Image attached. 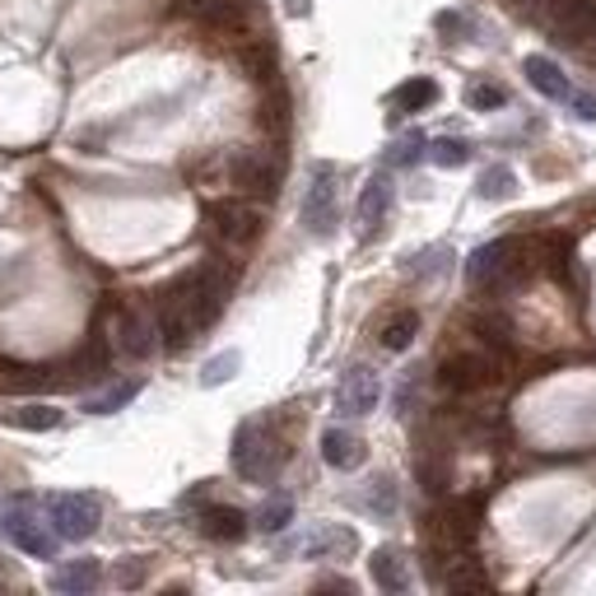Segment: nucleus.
I'll return each mask as SVG.
<instances>
[{"label": "nucleus", "instance_id": "31", "mask_svg": "<svg viewBox=\"0 0 596 596\" xmlns=\"http://www.w3.org/2000/svg\"><path fill=\"white\" fill-rule=\"evenodd\" d=\"M238 363H242L238 349H224V355H215V359L201 368V382H205V388H219V382H229L238 373Z\"/></svg>", "mask_w": 596, "mask_h": 596}, {"label": "nucleus", "instance_id": "23", "mask_svg": "<svg viewBox=\"0 0 596 596\" xmlns=\"http://www.w3.org/2000/svg\"><path fill=\"white\" fill-rule=\"evenodd\" d=\"M476 336H480V345H485L494 359L513 355V322L499 318V312H485V318H476Z\"/></svg>", "mask_w": 596, "mask_h": 596}, {"label": "nucleus", "instance_id": "20", "mask_svg": "<svg viewBox=\"0 0 596 596\" xmlns=\"http://www.w3.org/2000/svg\"><path fill=\"white\" fill-rule=\"evenodd\" d=\"M527 80H532V90L536 94H546V98H555V103H569V94H573V84L559 75V65L550 61V57H527Z\"/></svg>", "mask_w": 596, "mask_h": 596}, {"label": "nucleus", "instance_id": "13", "mask_svg": "<svg viewBox=\"0 0 596 596\" xmlns=\"http://www.w3.org/2000/svg\"><path fill=\"white\" fill-rule=\"evenodd\" d=\"M303 224L312 238H326L331 229H336V187H331V168L318 172V182L308 187L303 196Z\"/></svg>", "mask_w": 596, "mask_h": 596}, {"label": "nucleus", "instance_id": "11", "mask_svg": "<svg viewBox=\"0 0 596 596\" xmlns=\"http://www.w3.org/2000/svg\"><path fill=\"white\" fill-rule=\"evenodd\" d=\"M5 536H10L24 555H33V559H51V555H57V540L43 532V522L33 517L24 503H10V508H5Z\"/></svg>", "mask_w": 596, "mask_h": 596}, {"label": "nucleus", "instance_id": "33", "mask_svg": "<svg viewBox=\"0 0 596 596\" xmlns=\"http://www.w3.org/2000/svg\"><path fill=\"white\" fill-rule=\"evenodd\" d=\"M466 103L476 112H494V108H503V103H508V90H503V84H470Z\"/></svg>", "mask_w": 596, "mask_h": 596}, {"label": "nucleus", "instance_id": "37", "mask_svg": "<svg viewBox=\"0 0 596 596\" xmlns=\"http://www.w3.org/2000/svg\"><path fill=\"white\" fill-rule=\"evenodd\" d=\"M569 108H573L577 117L596 121V98H592V94H583V90H573V94H569Z\"/></svg>", "mask_w": 596, "mask_h": 596}, {"label": "nucleus", "instance_id": "25", "mask_svg": "<svg viewBox=\"0 0 596 596\" xmlns=\"http://www.w3.org/2000/svg\"><path fill=\"white\" fill-rule=\"evenodd\" d=\"M5 425L28 429V433H47L61 425V410L57 406H20V410H5Z\"/></svg>", "mask_w": 596, "mask_h": 596}, {"label": "nucleus", "instance_id": "16", "mask_svg": "<svg viewBox=\"0 0 596 596\" xmlns=\"http://www.w3.org/2000/svg\"><path fill=\"white\" fill-rule=\"evenodd\" d=\"M363 457H368L363 438H355L349 429H326V433H322V462H326V466H336V470H359Z\"/></svg>", "mask_w": 596, "mask_h": 596}, {"label": "nucleus", "instance_id": "29", "mask_svg": "<svg viewBox=\"0 0 596 596\" xmlns=\"http://www.w3.org/2000/svg\"><path fill=\"white\" fill-rule=\"evenodd\" d=\"M429 159L438 164V168H462L466 159H470V145H466V140H433V145H429Z\"/></svg>", "mask_w": 596, "mask_h": 596}, {"label": "nucleus", "instance_id": "6", "mask_svg": "<svg viewBox=\"0 0 596 596\" xmlns=\"http://www.w3.org/2000/svg\"><path fill=\"white\" fill-rule=\"evenodd\" d=\"M47 513H51V532L61 540H90L103 522V508L94 494H57L47 499Z\"/></svg>", "mask_w": 596, "mask_h": 596}, {"label": "nucleus", "instance_id": "17", "mask_svg": "<svg viewBox=\"0 0 596 596\" xmlns=\"http://www.w3.org/2000/svg\"><path fill=\"white\" fill-rule=\"evenodd\" d=\"M98 577H103L98 559H65V564L51 573V587L65 592V596H84V592L98 587Z\"/></svg>", "mask_w": 596, "mask_h": 596}, {"label": "nucleus", "instance_id": "3", "mask_svg": "<svg viewBox=\"0 0 596 596\" xmlns=\"http://www.w3.org/2000/svg\"><path fill=\"white\" fill-rule=\"evenodd\" d=\"M285 462H289V448L279 443L271 419H248V425H238V433H234V470L248 485H271Z\"/></svg>", "mask_w": 596, "mask_h": 596}, {"label": "nucleus", "instance_id": "24", "mask_svg": "<svg viewBox=\"0 0 596 596\" xmlns=\"http://www.w3.org/2000/svg\"><path fill=\"white\" fill-rule=\"evenodd\" d=\"M355 546H359V536L349 532V527H322L318 536L303 540V555H312V559H331V555H349Z\"/></svg>", "mask_w": 596, "mask_h": 596}, {"label": "nucleus", "instance_id": "4", "mask_svg": "<svg viewBox=\"0 0 596 596\" xmlns=\"http://www.w3.org/2000/svg\"><path fill=\"white\" fill-rule=\"evenodd\" d=\"M205 229L219 242H229V248H248V242L261 238V210L248 205V201H238V196L210 201L205 205Z\"/></svg>", "mask_w": 596, "mask_h": 596}, {"label": "nucleus", "instance_id": "34", "mask_svg": "<svg viewBox=\"0 0 596 596\" xmlns=\"http://www.w3.org/2000/svg\"><path fill=\"white\" fill-rule=\"evenodd\" d=\"M425 150H429L425 135H406V140H396V145H392V164L396 168H410L415 159H425Z\"/></svg>", "mask_w": 596, "mask_h": 596}, {"label": "nucleus", "instance_id": "10", "mask_svg": "<svg viewBox=\"0 0 596 596\" xmlns=\"http://www.w3.org/2000/svg\"><path fill=\"white\" fill-rule=\"evenodd\" d=\"M378 396H382V382L378 373L368 363H355L349 373L341 378V388H336V410L349 415V419H359V415H373L378 406Z\"/></svg>", "mask_w": 596, "mask_h": 596}, {"label": "nucleus", "instance_id": "28", "mask_svg": "<svg viewBox=\"0 0 596 596\" xmlns=\"http://www.w3.org/2000/svg\"><path fill=\"white\" fill-rule=\"evenodd\" d=\"M289 517H294V503H289L285 494H275V499L261 503L257 527H261V532H285V527H289Z\"/></svg>", "mask_w": 596, "mask_h": 596}, {"label": "nucleus", "instance_id": "36", "mask_svg": "<svg viewBox=\"0 0 596 596\" xmlns=\"http://www.w3.org/2000/svg\"><path fill=\"white\" fill-rule=\"evenodd\" d=\"M145 573H150L145 559H127V564L117 569V583H121V587H140V583H145Z\"/></svg>", "mask_w": 596, "mask_h": 596}, {"label": "nucleus", "instance_id": "21", "mask_svg": "<svg viewBox=\"0 0 596 596\" xmlns=\"http://www.w3.org/2000/svg\"><path fill=\"white\" fill-rule=\"evenodd\" d=\"M433 103H438V84L429 75H415L392 90V112H425Z\"/></svg>", "mask_w": 596, "mask_h": 596}, {"label": "nucleus", "instance_id": "8", "mask_svg": "<svg viewBox=\"0 0 596 596\" xmlns=\"http://www.w3.org/2000/svg\"><path fill=\"white\" fill-rule=\"evenodd\" d=\"M229 182H234L238 191H248V196H257V201H275L279 172L271 168V159H261V154L234 150V154H229Z\"/></svg>", "mask_w": 596, "mask_h": 596}, {"label": "nucleus", "instance_id": "15", "mask_svg": "<svg viewBox=\"0 0 596 596\" xmlns=\"http://www.w3.org/2000/svg\"><path fill=\"white\" fill-rule=\"evenodd\" d=\"M201 532L210 540H219V546H234V540L248 536V513L234 508V503H210L201 513Z\"/></svg>", "mask_w": 596, "mask_h": 596}, {"label": "nucleus", "instance_id": "22", "mask_svg": "<svg viewBox=\"0 0 596 596\" xmlns=\"http://www.w3.org/2000/svg\"><path fill=\"white\" fill-rule=\"evenodd\" d=\"M419 336V312L415 308H401V312H392L388 322H382V331H378V341H382V349H392V355H401V349H410V341Z\"/></svg>", "mask_w": 596, "mask_h": 596}, {"label": "nucleus", "instance_id": "19", "mask_svg": "<svg viewBox=\"0 0 596 596\" xmlns=\"http://www.w3.org/2000/svg\"><path fill=\"white\" fill-rule=\"evenodd\" d=\"M443 587L448 592H457V596H466V592H489V573L480 569V559L476 555H457L448 564V573H443Z\"/></svg>", "mask_w": 596, "mask_h": 596}, {"label": "nucleus", "instance_id": "35", "mask_svg": "<svg viewBox=\"0 0 596 596\" xmlns=\"http://www.w3.org/2000/svg\"><path fill=\"white\" fill-rule=\"evenodd\" d=\"M368 508H373V513H396V485L392 480H373V494H368Z\"/></svg>", "mask_w": 596, "mask_h": 596}, {"label": "nucleus", "instance_id": "5", "mask_svg": "<svg viewBox=\"0 0 596 596\" xmlns=\"http://www.w3.org/2000/svg\"><path fill=\"white\" fill-rule=\"evenodd\" d=\"M540 20L555 33V43L564 47H592L596 43V0H550L540 10Z\"/></svg>", "mask_w": 596, "mask_h": 596}, {"label": "nucleus", "instance_id": "27", "mask_svg": "<svg viewBox=\"0 0 596 596\" xmlns=\"http://www.w3.org/2000/svg\"><path fill=\"white\" fill-rule=\"evenodd\" d=\"M517 191V178H513V168H503V164H494V168H485L480 172V196L485 201H508Z\"/></svg>", "mask_w": 596, "mask_h": 596}, {"label": "nucleus", "instance_id": "14", "mask_svg": "<svg viewBox=\"0 0 596 596\" xmlns=\"http://www.w3.org/2000/svg\"><path fill=\"white\" fill-rule=\"evenodd\" d=\"M536 257H540V271H550L555 275V285H583V279H577V257H573V242L564 238V234H550V238H540L536 242Z\"/></svg>", "mask_w": 596, "mask_h": 596}, {"label": "nucleus", "instance_id": "26", "mask_svg": "<svg viewBox=\"0 0 596 596\" xmlns=\"http://www.w3.org/2000/svg\"><path fill=\"white\" fill-rule=\"evenodd\" d=\"M238 61H242V70H248L252 80H261V84L275 80V47L271 43H248L238 51Z\"/></svg>", "mask_w": 596, "mask_h": 596}, {"label": "nucleus", "instance_id": "1", "mask_svg": "<svg viewBox=\"0 0 596 596\" xmlns=\"http://www.w3.org/2000/svg\"><path fill=\"white\" fill-rule=\"evenodd\" d=\"M224 298L229 294H224L201 266L187 271L182 279H172V285L159 294V336H164V345L187 349L224 312Z\"/></svg>", "mask_w": 596, "mask_h": 596}, {"label": "nucleus", "instance_id": "12", "mask_svg": "<svg viewBox=\"0 0 596 596\" xmlns=\"http://www.w3.org/2000/svg\"><path fill=\"white\" fill-rule=\"evenodd\" d=\"M388 210H392V178H388V172H373L368 187L359 191V205H355L359 238H373L382 229V219H388Z\"/></svg>", "mask_w": 596, "mask_h": 596}, {"label": "nucleus", "instance_id": "32", "mask_svg": "<svg viewBox=\"0 0 596 596\" xmlns=\"http://www.w3.org/2000/svg\"><path fill=\"white\" fill-rule=\"evenodd\" d=\"M261 127H266L275 140L289 131V98H285V94H275V98L261 103Z\"/></svg>", "mask_w": 596, "mask_h": 596}, {"label": "nucleus", "instance_id": "30", "mask_svg": "<svg viewBox=\"0 0 596 596\" xmlns=\"http://www.w3.org/2000/svg\"><path fill=\"white\" fill-rule=\"evenodd\" d=\"M140 396V382H121V388H112V392H103V396H90L84 406H90L94 415H112V410H121L127 401H135Z\"/></svg>", "mask_w": 596, "mask_h": 596}, {"label": "nucleus", "instance_id": "18", "mask_svg": "<svg viewBox=\"0 0 596 596\" xmlns=\"http://www.w3.org/2000/svg\"><path fill=\"white\" fill-rule=\"evenodd\" d=\"M368 569H373V583H378L382 592H406V587H410L406 555H401V550H392V546L373 550V559H368Z\"/></svg>", "mask_w": 596, "mask_h": 596}, {"label": "nucleus", "instance_id": "9", "mask_svg": "<svg viewBox=\"0 0 596 596\" xmlns=\"http://www.w3.org/2000/svg\"><path fill=\"white\" fill-rule=\"evenodd\" d=\"M159 345V318H150L145 308H121L117 312V349L127 359H150Z\"/></svg>", "mask_w": 596, "mask_h": 596}, {"label": "nucleus", "instance_id": "2", "mask_svg": "<svg viewBox=\"0 0 596 596\" xmlns=\"http://www.w3.org/2000/svg\"><path fill=\"white\" fill-rule=\"evenodd\" d=\"M536 271H540V257H536V242L532 238L485 242V248H476V252H470V261H466V279L480 294H494V298L522 289Z\"/></svg>", "mask_w": 596, "mask_h": 596}, {"label": "nucleus", "instance_id": "7", "mask_svg": "<svg viewBox=\"0 0 596 596\" xmlns=\"http://www.w3.org/2000/svg\"><path fill=\"white\" fill-rule=\"evenodd\" d=\"M499 378V359L494 355H452L438 368V382L457 396H470V392H485L489 382Z\"/></svg>", "mask_w": 596, "mask_h": 596}]
</instances>
